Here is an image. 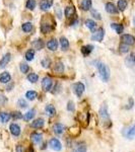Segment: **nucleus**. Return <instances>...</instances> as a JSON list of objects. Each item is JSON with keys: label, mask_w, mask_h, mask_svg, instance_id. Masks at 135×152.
I'll list each match as a JSON object with an SVG mask.
<instances>
[{"label": "nucleus", "mask_w": 135, "mask_h": 152, "mask_svg": "<svg viewBox=\"0 0 135 152\" xmlns=\"http://www.w3.org/2000/svg\"><path fill=\"white\" fill-rule=\"evenodd\" d=\"M64 14H65V16L67 18H70L72 17V15L75 14V8L74 6H67V7L65 8V10H64Z\"/></svg>", "instance_id": "5701e85b"}, {"label": "nucleus", "mask_w": 135, "mask_h": 152, "mask_svg": "<svg viewBox=\"0 0 135 152\" xmlns=\"http://www.w3.org/2000/svg\"><path fill=\"white\" fill-rule=\"evenodd\" d=\"M133 24H134V27H135V16H134V18H133Z\"/></svg>", "instance_id": "3c124183"}, {"label": "nucleus", "mask_w": 135, "mask_h": 152, "mask_svg": "<svg viewBox=\"0 0 135 152\" xmlns=\"http://www.w3.org/2000/svg\"><path fill=\"white\" fill-rule=\"evenodd\" d=\"M32 46L36 50H42L44 48V42H43L42 39H37V40H35L32 43Z\"/></svg>", "instance_id": "412c9836"}, {"label": "nucleus", "mask_w": 135, "mask_h": 152, "mask_svg": "<svg viewBox=\"0 0 135 152\" xmlns=\"http://www.w3.org/2000/svg\"><path fill=\"white\" fill-rule=\"evenodd\" d=\"M53 71L55 73H58V74L63 73L64 72V64L62 62H56L53 67Z\"/></svg>", "instance_id": "aec40b11"}, {"label": "nucleus", "mask_w": 135, "mask_h": 152, "mask_svg": "<svg viewBox=\"0 0 135 152\" xmlns=\"http://www.w3.org/2000/svg\"><path fill=\"white\" fill-rule=\"evenodd\" d=\"M24 57H26L27 61H32V60H34V58H35V50H34V49L27 50L26 52Z\"/></svg>", "instance_id": "7c9ffc66"}, {"label": "nucleus", "mask_w": 135, "mask_h": 152, "mask_svg": "<svg viewBox=\"0 0 135 152\" xmlns=\"http://www.w3.org/2000/svg\"><path fill=\"white\" fill-rule=\"evenodd\" d=\"M47 48L50 51H56L58 49V41L56 39H52L47 43Z\"/></svg>", "instance_id": "6ab92c4d"}, {"label": "nucleus", "mask_w": 135, "mask_h": 152, "mask_svg": "<svg viewBox=\"0 0 135 152\" xmlns=\"http://www.w3.org/2000/svg\"><path fill=\"white\" fill-rule=\"evenodd\" d=\"M37 96H38V93H37V91H35V90H29V91H27V93H26V98L29 100H36Z\"/></svg>", "instance_id": "473e14b6"}, {"label": "nucleus", "mask_w": 135, "mask_h": 152, "mask_svg": "<svg viewBox=\"0 0 135 152\" xmlns=\"http://www.w3.org/2000/svg\"><path fill=\"white\" fill-rule=\"evenodd\" d=\"M41 65L43 66L44 68H49L50 66H51V60H50L49 58H44L41 61Z\"/></svg>", "instance_id": "58836bf2"}, {"label": "nucleus", "mask_w": 135, "mask_h": 152, "mask_svg": "<svg viewBox=\"0 0 135 152\" xmlns=\"http://www.w3.org/2000/svg\"><path fill=\"white\" fill-rule=\"evenodd\" d=\"M27 152H34V150H33V148H29V150H27Z\"/></svg>", "instance_id": "8fccbe9b"}, {"label": "nucleus", "mask_w": 135, "mask_h": 152, "mask_svg": "<svg viewBox=\"0 0 135 152\" xmlns=\"http://www.w3.org/2000/svg\"><path fill=\"white\" fill-rule=\"evenodd\" d=\"M124 135H125V137H126L127 139H130V140L133 139V138L135 137V123L131 127H130L129 129H127V130L125 131Z\"/></svg>", "instance_id": "ddd939ff"}, {"label": "nucleus", "mask_w": 135, "mask_h": 152, "mask_svg": "<svg viewBox=\"0 0 135 152\" xmlns=\"http://www.w3.org/2000/svg\"><path fill=\"white\" fill-rule=\"evenodd\" d=\"M15 152H24V147H22V145H17V148H15Z\"/></svg>", "instance_id": "de8ad7c7"}, {"label": "nucleus", "mask_w": 135, "mask_h": 152, "mask_svg": "<svg viewBox=\"0 0 135 152\" xmlns=\"http://www.w3.org/2000/svg\"><path fill=\"white\" fill-rule=\"evenodd\" d=\"M111 27L118 34H121L124 31V27L121 24H111Z\"/></svg>", "instance_id": "393cba45"}, {"label": "nucleus", "mask_w": 135, "mask_h": 152, "mask_svg": "<svg viewBox=\"0 0 135 152\" xmlns=\"http://www.w3.org/2000/svg\"><path fill=\"white\" fill-rule=\"evenodd\" d=\"M11 80V75L8 72H2L0 74V82L4 84H7Z\"/></svg>", "instance_id": "f3484780"}, {"label": "nucleus", "mask_w": 135, "mask_h": 152, "mask_svg": "<svg viewBox=\"0 0 135 152\" xmlns=\"http://www.w3.org/2000/svg\"><path fill=\"white\" fill-rule=\"evenodd\" d=\"M9 131H10V133L12 134V136H14V137H18V136L20 135V133H22V129H20L19 125H17V124L15 123L10 124V126H9Z\"/></svg>", "instance_id": "1a4fd4ad"}, {"label": "nucleus", "mask_w": 135, "mask_h": 152, "mask_svg": "<svg viewBox=\"0 0 135 152\" xmlns=\"http://www.w3.org/2000/svg\"><path fill=\"white\" fill-rule=\"evenodd\" d=\"M100 114V118L102 120V122L104 123L105 126H111V119H110V115L108 112V107H107L106 103H103L100 108L99 110Z\"/></svg>", "instance_id": "f03ea898"}, {"label": "nucleus", "mask_w": 135, "mask_h": 152, "mask_svg": "<svg viewBox=\"0 0 135 152\" xmlns=\"http://www.w3.org/2000/svg\"><path fill=\"white\" fill-rule=\"evenodd\" d=\"M90 13H91V16H93V18H96L97 20H100L101 18V14H100V12L99 11H97L96 9H91L90 10Z\"/></svg>", "instance_id": "37998d69"}, {"label": "nucleus", "mask_w": 135, "mask_h": 152, "mask_svg": "<svg viewBox=\"0 0 135 152\" xmlns=\"http://www.w3.org/2000/svg\"><path fill=\"white\" fill-rule=\"evenodd\" d=\"M45 112L47 113V115H49L50 117H53L56 114V109L54 108L53 105H47L45 108Z\"/></svg>", "instance_id": "a878e982"}, {"label": "nucleus", "mask_w": 135, "mask_h": 152, "mask_svg": "<svg viewBox=\"0 0 135 152\" xmlns=\"http://www.w3.org/2000/svg\"><path fill=\"white\" fill-rule=\"evenodd\" d=\"M22 29L24 33H27V34L31 33L32 29H33V24H32V22H24L22 25Z\"/></svg>", "instance_id": "cd10ccee"}, {"label": "nucleus", "mask_w": 135, "mask_h": 152, "mask_svg": "<svg viewBox=\"0 0 135 152\" xmlns=\"http://www.w3.org/2000/svg\"><path fill=\"white\" fill-rule=\"evenodd\" d=\"M37 6V2L36 0H27L26 3V7L29 10H34Z\"/></svg>", "instance_id": "e433bc0d"}, {"label": "nucleus", "mask_w": 135, "mask_h": 152, "mask_svg": "<svg viewBox=\"0 0 135 152\" xmlns=\"http://www.w3.org/2000/svg\"><path fill=\"white\" fill-rule=\"evenodd\" d=\"M93 50V46H91V45H86V46L81 47V53L84 55V56H88Z\"/></svg>", "instance_id": "c85d7f7f"}, {"label": "nucleus", "mask_w": 135, "mask_h": 152, "mask_svg": "<svg viewBox=\"0 0 135 152\" xmlns=\"http://www.w3.org/2000/svg\"><path fill=\"white\" fill-rule=\"evenodd\" d=\"M85 25H86V27H88V29H90L91 32H95L96 27H97V24H96V22L93 19H86Z\"/></svg>", "instance_id": "c756f323"}, {"label": "nucleus", "mask_w": 135, "mask_h": 152, "mask_svg": "<svg viewBox=\"0 0 135 152\" xmlns=\"http://www.w3.org/2000/svg\"><path fill=\"white\" fill-rule=\"evenodd\" d=\"M119 51H120V53H122V54H126V53L129 52V46L122 43L119 46Z\"/></svg>", "instance_id": "4c0bfd02"}, {"label": "nucleus", "mask_w": 135, "mask_h": 152, "mask_svg": "<svg viewBox=\"0 0 135 152\" xmlns=\"http://www.w3.org/2000/svg\"><path fill=\"white\" fill-rule=\"evenodd\" d=\"M133 107H134V100H133V98H129V100H128V105H127L126 109L127 110H131Z\"/></svg>", "instance_id": "a18cd8bd"}, {"label": "nucleus", "mask_w": 135, "mask_h": 152, "mask_svg": "<svg viewBox=\"0 0 135 152\" xmlns=\"http://www.w3.org/2000/svg\"><path fill=\"white\" fill-rule=\"evenodd\" d=\"M72 88L77 98H80L82 94H83L84 90H85V86H84V84L82 82H76V83H74L72 85Z\"/></svg>", "instance_id": "7ed1b4c3"}, {"label": "nucleus", "mask_w": 135, "mask_h": 152, "mask_svg": "<svg viewBox=\"0 0 135 152\" xmlns=\"http://www.w3.org/2000/svg\"><path fill=\"white\" fill-rule=\"evenodd\" d=\"M121 41H122V43L126 44L128 46H132L135 44V38L132 34H122V36H121Z\"/></svg>", "instance_id": "6e6552de"}, {"label": "nucleus", "mask_w": 135, "mask_h": 152, "mask_svg": "<svg viewBox=\"0 0 135 152\" xmlns=\"http://www.w3.org/2000/svg\"><path fill=\"white\" fill-rule=\"evenodd\" d=\"M64 130H65V127L60 123H57L53 126V132L56 135H61L64 132Z\"/></svg>", "instance_id": "a211bd4d"}, {"label": "nucleus", "mask_w": 135, "mask_h": 152, "mask_svg": "<svg viewBox=\"0 0 135 152\" xmlns=\"http://www.w3.org/2000/svg\"><path fill=\"white\" fill-rule=\"evenodd\" d=\"M80 7L82 10H84V11L90 10L91 9V0H81Z\"/></svg>", "instance_id": "4be33fe9"}, {"label": "nucleus", "mask_w": 135, "mask_h": 152, "mask_svg": "<svg viewBox=\"0 0 135 152\" xmlns=\"http://www.w3.org/2000/svg\"><path fill=\"white\" fill-rule=\"evenodd\" d=\"M19 70H20V72L22 73H27L29 71V66L27 65V63H22L20 64V66H19Z\"/></svg>", "instance_id": "ea45409f"}, {"label": "nucleus", "mask_w": 135, "mask_h": 152, "mask_svg": "<svg viewBox=\"0 0 135 152\" xmlns=\"http://www.w3.org/2000/svg\"><path fill=\"white\" fill-rule=\"evenodd\" d=\"M86 145L84 143H79L76 145V147L74 148V150L72 152H86Z\"/></svg>", "instance_id": "f704fd0d"}, {"label": "nucleus", "mask_w": 135, "mask_h": 152, "mask_svg": "<svg viewBox=\"0 0 135 152\" xmlns=\"http://www.w3.org/2000/svg\"><path fill=\"white\" fill-rule=\"evenodd\" d=\"M53 29H54L53 24H51L48 22H45V19L42 20V24H41V32H42L43 34H49L51 33Z\"/></svg>", "instance_id": "0eeeda50"}, {"label": "nucleus", "mask_w": 135, "mask_h": 152, "mask_svg": "<svg viewBox=\"0 0 135 152\" xmlns=\"http://www.w3.org/2000/svg\"><path fill=\"white\" fill-rule=\"evenodd\" d=\"M53 4V0H42L40 2V8L43 11H47L48 9L52 6Z\"/></svg>", "instance_id": "9b49d317"}, {"label": "nucleus", "mask_w": 135, "mask_h": 152, "mask_svg": "<svg viewBox=\"0 0 135 152\" xmlns=\"http://www.w3.org/2000/svg\"><path fill=\"white\" fill-rule=\"evenodd\" d=\"M36 110L35 109H32L29 110V112H27L24 116V121H31L32 119H34V117L36 116Z\"/></svg>", "instance_id": "b1692460"}, {"label": "nucleus", "mask_w": 135, "mask_h": 152, "mask_svg": "<svg viewBox=\"0 0 135 152\" xmlns=\"http://www.w3.org/2000/svg\"><path fill=\"white\" fill-rule=\"evenodd\" d=\"M49 146L51 149H53L54 151H61L62 150V144H61L60 140L57 139V138H52L49 141Z\"/></svg>", "instance_id": "20e7f679"}, {"label": "nucleus", "mask_w": 135, "mask_h": 152, "mask_svg": "<svg viewBox=\"0 0 135 152\" xmlns=\"http://www.w3.org/2000/svg\"><path fill=\"white\" fill-rule=\"evenodd\" d=\"M96 67L98 68L100 73V76L102 78V80L104 82H108V80L110 79V69L106 64H104L103 62L97 61L96 62Z\"/></svg>", "instance_id": "f257e3e1"}, {"label": "nucleus", "mask_w": 135, "mask_h": 152, "mask_svg": "<svg viewBox=\"0 0 135 152\" xmlns=\"http://www.w3.org/2000/svg\"><path fill=\"white\" fill-rule=\"evenodd\" d=\"M55 14H56V16L58 17L59 19H61V18H62V13H61V9L59 8V6L55 7Z\"/></svg>", "instance_id": "49530a36"}, {"label": "nucleus", "mask_w": 135, "mask_h": 152, "mask_svg": "<svg viewBox=\"0 0 135 152\" xmlns=\"http://www.w3.org/2000/svg\"><path fill=\"white\" fill-rule=\"evenodd\" d=\"M12 88H13V84H10V85H9V86H7V87H6V90L10 91V90H11V89H12Z\"/></svg>", "instance_id": "09e8293b"}, {"label": "nucleus", "mask_w": 135, "mask_h": 152, "mask_svg": "<svg viewBox=\"0 0 135 152\" xmlns=\"http://www.w3.org/2000/svg\"><path fill=\"white\" fill-rule=\"evenodd\" d=\"M67 110L68 112H74L75 110V105H74V103L73 101H68V103H67Z\"/></svg>", "instance_id": "c03bdc74"}, {"label": "nucleus", "mask_w": 135, "mask_h": 152, "mask_svg": "<svg viewBox=\"0 0 135 152\" xmlns=\"http://www.w3.org/2000/svg\"><path fill=\"white\" fill-rule=\"evenodd\" d=\"M27 80H29L31 83H36L39 80V75L36 73H31V74L27 75Z\"/></svg>", "instance_id": "c9c22d12"}, {"label": "nucleus", "mask_w": 135, "mask_h": 152, "mask_svg": "<svg viewBox=\"0 0 135 152\" xmlns=\"http://www.w3.org/2000/svg\"><path fill=\"white\" fill-rule=\"evenodd\" d=\"M125 63H126V65L128 67H133L135 65V55L134 53H130L129 55L126 57V59H125Z\"/></svg>", "instance_id": "2eb2a0df"}, {"label": "nucleus", "mask_w": 135, "mask_h": 152, "mask_svg": "<svg viewBox=\"0 0 135 152\" xmlns=\"http://www.w3.org/2000/svg\"><path fill=\"white\" fill-rule=\"evenodd\" d=\"M105 37V31L103 27H100L98 31L93 32V36H91V41H95V42H102L103 39Z\"/></svg>", "instance_id": "39448f33"}, {"label": "nucleus", "mask_w": 135, "mask_h": 152, "mask_svg": "<svg viewBox=\"0 0 135 152\" xmlns=\"http://www.w3.org/2000/svg\"><path fill=\"white\" fill-rule=\"evenodd\" d=\"M106 10H107V12L111 13V14H117L119 9L114 5V3L108 2V3H106Z\"/></svg>", "instance_id": "4468645a"}, {"label": "nucleus", "mask_w": 135, "mask_h": 152, "mask_svg": "<svg viewBox=\"0 0 135 152\" xmlns=\"http://www.w3.org/2000/svg\"><path fill=\"white\" fill-rule=\"evenodd\" d=\"M52 85H53V80L51 79L50 77H44L42 80V88L44 91H50L52 88Z\"/></svg>", "instance_id": "423d86ee"}, {"label": "nucleus", "mask_w": 135, "mask_h": 152, "mask_svg": "<svg viewBox=\"0 0 135 152\" xmlns=\"http://www.w3.org/2000/svg\"><path fill=\"white\" fill-rule=\"evenodd\" d=\"M45 125V120L42 118L36 119L34 122H32V128L34 129H42Z\"/></svg>", "instance_id": "f8f14e48"}, {"label": "nucleus", "mask_w": 135, "mask_h": 152, "mask_svg": "<svg viewBox=\"0 0 135 152\" xmlns=\"http://www.w3.org/2000/svg\"><path fill=\"white\" fill-rule=\"evenodd\" d=\"M17 105L19 108H22V109H26V108H27V103L24 98H19L17 101Z\"/></svg>", "instance_id": "79ce46f5"}, {"label": "nucleus", "mask_w": 135, "mask_h": 152, "mask_svg": "<svg viewBox=\"0 0 135 152\" xmlns=\"http://www.w3.org/2000/svg\"><path fill=\"white\" fill-rule=\"evenodd\" d=\"M31 138H32V140H33L35 144H41V143H42V141H43V135L41 134V133H37V132L32 133Z\"/></svg>", "instance_id": "dca6fc26"}, {"label": "nucleus", "mask_w": 135, "mask_h": 152, "mask_svg": "<svg viewBox=\"0 0 135 152\" xmlns=\"http://www.w3.org/2000/svg\"><path fill=\"white\" fill-rule=\"evenodd\" d=\"M127 5H128V2L126 0H118V3H117V6H118V9L121 11H124L125 9L127 8Z\"/></svg>", "instance_id": "2f4dec72"}, {"label": "nucleus", "mask_w": 135, "mask_h": 152, "mask_svg": "<svg viewBox=\"0 0 135 152\" xmlns=\"http://www.w3.org/2000/svg\"><path fill=\"white\" fill-rule=\"evenodd\" d=\"M11 118V114H8V113L5 112H1L0 113V122L1 123H7V122Z\"/></svg>", "instance_id": "bb28decb"}, {"label": "nucleus", "mask_w": 135, "mask_h": 152, "mask_svg": "<svg viewBox=\"0 0 135 152\" xmlns=\"http://www.w3.org/2000/svg\"><path fill=\"white\" fill-rule=\"evenodd\" d=\"M60 46H61V49H62L63 51L67 50L68 48H69V42H68L67 39L62 37V38L60 39Z\"/></svg>", "instance_id": "72a5a7b5"}, {"label": "nucleus", "mask_w": 135, "mask_h": 152, "mask_svg": "<svg viewBox=\"0 0 135 152\" xmlns=\"http://www.w3.org/2000/svg\"><path fill=\"white\" fill-rule=\"evenodd\" d=\"M10 59H11L10 53H6V54L1 58V60H0V69L5 68L6 65H7L9 63V61H10Z\"/></svg>", "instance_id": "9d476101"}, {"label": "nucleus", "mask_w": 135, "mask_h": 152, "mask_svg": "<svg viewBox=\"0 0 135 152\" xmlns=\"http://www.w3.org/2000/svg\"><path fill=\"white\" fill-rule=\"evenodd\" d=\"M11 118L14 119V120H20V119H24V116L20 112H13L11 114Z\"/></svg>", "instance_id": "a19ab883"}]
</instances>
